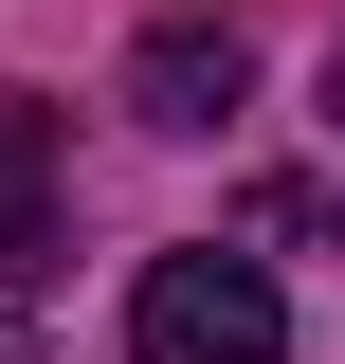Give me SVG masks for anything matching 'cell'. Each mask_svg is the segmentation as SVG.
I'll return each mask as SVG.
<instances>
[{"mask_svg": "<svg viewBox=\"0 0 345 364\" xmlns=\"http://www.w3.org/2000/svg\"><path fill=\"white\" fill-rule=\"evenodd\" d=\"M128 364H291V310H273L255 255H146V291H128Z\"/></svg>", "mask_w": 345, "mask_h": 364, "instance_id": "cell-1", "label": "cell"}, {"mask_svg": "<svg viewBox=\"0 0 345 364\" xmlns=\"http://www.w3.org/2000/svg\"><path fill=\"white\" fill-rule=\"evenodd\" d=\"M236 91H255V37H236V18H146V55H128L146 128H218Z\"/></svg>", "mask_w": 345, "mask_h": 364, "instance_id": "cell-2", "label": "cell"}, {"mask_svg": "<svg viewBox=\"0 0 345 364\" xmlns=\"http://www.w3.org/2000/svg\"><path fill=\"white\" fill-rule=\"evenodd\" d=\"M55 255V109L37 91H0V273Z\"/></svg>", "mask_w": 345, "mask_h": 364, "instance_id": "cell-3", "label": "cell"}, {"mask_svg": "<svg viewBox=\"0 0 345 364\" xmlns=\"http://www.w3.org/2000/svg\"><path fill=\"white\" fill-rule=\"evenodd\" d=\"M255 237H291V255H345V219H327V182H255Z\"/></svg>", "mask_w": 345, "mask_h": 364, "instance_id": "cell-4", "label": "cell"}, {"mask_svg": "<svg viewBox=\"0 0 345 364\" xmlns=\"http://www.w3.org/2000/svg\"><path fill=\"white\" fill-rule=\"evenodd\" d=\"M0 364H37V328H18V310H0Z\"/></svg>", "mask_w": 345, "mask_h": 364, "instance_id": "cell-5", "label": "cell"}, {"mask_svg": "<svg viewBox=\"0 0 345 364\" xmlns=\"http://www.w3.org/2000/svg\"><path fill=\"white\" fill-rule=\"evenodd\" d=\"M327 128H345V55H327Z\"/></svg>", "mask_w": 345, "mask_h": 364, "instance_id": "cell-6", "label": "cell"}]
</instances>
